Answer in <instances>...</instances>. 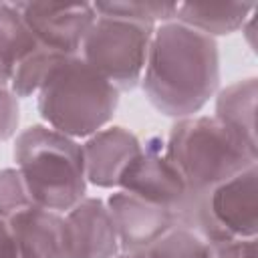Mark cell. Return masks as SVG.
<instances>
[{
  "mask_svg": "<svg viewBox=\"0 0 258 258\" xmlns=\"http://www.w3.org/2000/svg\"><path fill=\"white\" fill-rule=\"evenodd\" d=\"M139 87L165 117L177 121L198 115L220 91L216 38L175 20L157 24Z\"/></svg>",
  "mask_w": 258,
  "mask_h": 258,
  "instance_id": "cell-1",
  "label": "cell"
},
{
  "mask_svg": "<svg viewBox=\"0 0 258 258\" xmlns=\"http://www.w3.org/2000/svg\"><path fill=\"white\" fill-rule=\"evenodd\" d=\"M12 155L34 206L67 214L87 198L81 141L34 123L16 135Z\"/></svg>",
  "mask_w": 258,
  "mask_h": 258,
  "instance_id": "cell-2",
  "label": "cell"
},
{
  "mask_svg": "<svg viewBox=\"0 0 258 258\" xmlns=\"http://www.w3.org/2000/svg\"><path fill=\"white\" fill-rule=\"evenodd\" d=\"M119 91L79 54L64 56L36 93L44 125L77 141L105 129L119 107Z\"/></svg>",
  "mask_w": 258,
  "mask_h": 258,
  "instance_id": "cell-3",
  "label": "cell"
},
{
  "mask_svg": "<svg viewBox=\"0 0 258 258\" xmlns=\"http://www.w3.org/2000/svg\"><path fill=\"white\" fill-rule=\"evenodd\" d=\"M165 155L181 173L187 191L210 194L216 185L258 163L212 115L177 119L165 139Z\"/></svg>",
  "mask_w": 258,
  "mask_h": 258,
  "instance_id": "cell-4",
  "label": "cell"
},
{
  "mask_svg": "<svg viewBox=\"0 0 258 258\" xmlns=\"http://www.w3.org/2000/svg\"><path fill=\"white\" fill-rule=\"evenodd\" d=\"M153 30V24L97 16L81 44L79 56L119 93H129L141 83Z\"/></svg>",
  "mask_w": 258,
  "mask_h": 258,
  "instance_id": "cell-5",
  "label": "cell"
},
{
  "mask_svg": "<svg viewBox=\"0 0 258 258\" xmlns=\"http://www.w3.org/2000/svg\"><path fill=\"white\" fill-rule=\"evenodd\" d=\"M36 42L56 54L77 56L97 20L91 2H14Z\"/></svg>",
  "mask_w": 258,
  "mask_h": 258,
  "instance_id": "cell-6",
  "label": "cell"
},
{
  "mask_svg": "<svg viewBox=\"0 0 258 258\" xmlns=\"http://www.w3.org/2000/svg\"><path fill=\"white\" fill-rule=\"evenodd\" d=\"M117 189L173 212L187 187L177 167L165 155V139L153 135L141 141V151L123 171Z\"/></svg>",
  "mask_w": 258,
  "mask_h": 258,
  "instance_id": "cell-7",
  "label": "cell"
},
{
  "mask_svg": "<svg viewBox=\"0 0 258 258\" xmlns=\"http://www.w3.org/2000/svg\"><path fill=\"white\" fill-rule=\"evenodd\" d=\"M105 204L111 212L121 252H143L175 228V216L169 208L149 204L127 191L115 189Z\"/></svg>",
  "mask_w": 258,
  "mask_h": 258,
  "instance_id": "cell-8",
  "label": "cell"
},
{
  "mask_svg": "<svg viewBox=\"0 0 258 258\" xmlns=\"http://www.w3.org/2000/svg\"><path fill=\"white\" fill-rule=\"evenodd\" d=\"M210 206L216 222L230 238L258 236V163L210 191Z\"/></svg>",
  "mask_w": 258,
  "mask_h": 258,
  "instance_id": "cell-9",
  "label": "cell"
},
{
  "mask_svg": "<svg viewBox=\"0 0 258 258\" xmlns=\"http://www.w3.org/2000/svg\"><path fill=\"white\" fill-rule=\"evenodd\" d=\"M141 151L139 137L121 125H107L83 141L87 183L101 189H117L119 179Z\"/></svg>",
  "mask_w": 258,
  "mask_h": 258,
  "instance_id": "cell-10",
  "label": "cell"
},
{
  "mask_svg": "<svg viewBox=\"0 0 258 258\" xmlns=\"http://www.w3.org/2000/svg\"><path fill=\"white\" fill-rule=\"evenodd\" d=\"M73 258H115L121 252L105 200L87 196L64 214Z\"/></svg>",
  "mask_w": 258,
  "mask_h": 258,
  "instance_id": "cell-11",
  "label": "cell"
},
{
  "mask_svg": "<svg viewBox=\"0 0 258 258\" xmlns=\"http://www.w3.org/2000/svg\"><path fill=\"white\" fill-rule=\"evenodd\" d=\"M8 222L20 258H73L64 214L32 206Z\"/></svg>",
  "mask_w": 258,
  "mask_h": 258,
  "instance_id": "cell-12",
  "label": "cell"
},
{
  "mask_svg": "<svg viewBox=\"0 0 258 258\" xmlns=\"http://www.w3.org/2000/svg\"><path fill=\"white\" fill-rule=\"evenodd\" d=\"M214 119L250 153L258 155L256 139V105H258V79H240L216 93Z\"/></svg>",
  "mask_w": 258,
  "mask_h": 258,
  "instance_id": "cell-13",
  "label": "cell"
},
{
  "mask_svg": "<svg viewBox=\"0 0 258 258\" xmlns=\"http://www.w3.org/2000/svg\"><path fill=\"white\" fill-rule=\"evenodd\" d=\"M256 8V2H179L175 22L218 38L238 32Z\"/></svg>",
  "mask_w": 258,
  "mask_h": 258,
  "instance_id": "cell-14",
  "label": "cell"
},
{
  "mask_svg": "<svg viewBox=\"0 0 258 258\" xmlns=\"http://www.w3.org/2000/svg\"><path fill=\"white\" fill-rule=\"evenodd\" d=\"M179 2H163V0H123V2H93L97 16H113L125 18L145 24H163L175 20Z\"/></svg>",
  "mask_w": 258,
  "mask_h": 258,
  "instance_id": "cell-15",
  "label": "cell"
},
{
  "mask_svg": "<svg viewBox=\"0 0 258 258\" xmlns=\"http://www.w3.org/2000/svg\"><path fill=\"white\" fill-rule=\"evenodd\" d=\"M62 58H64L62 54H56V52H52V50H48L44 46H38L34 52H30L24 60H20L14 67L8 89L18 99L36 97V93L40 91V87H42L44 79L48 77V73Z\"/></svg>",
  "mask_w": 258,
  "mask_h": 258,
  "instance_id": "cell-16",
  "label": "cell"
},
{
  "mask_svg": "<svg viewBox=\"0 0 258 258\" xmlns=\"http://www.w3.org/2000/svg\"><path fill=\"white\" fill-rule=\"evenodd\" d=\"M147 258H210V242L196 232L175 226L145 250Z\"/></svg>",
  "mask_w": 258,
  "mask_h": 258,
  "instance_id": "cell-17",
  "label": "cell"
},
{
  "mask_svg": "<svg viewBox=\"0 0 258 258\" xmlns=\"http://www.w3.org/2000/svg\"><path fill=\"white\" fill-rule=\"evenodd\" d=\"M26 183L16 167L0 169V220H12L16 214L32 208Z\"/></svg>",
  "mask_w": 258,
  "mask_h": 258,
  "instance_id": "cell-18",
  "label": "cell"
},
{
  "mask_svg": "<svg viewBox=\"0 0 258 258\" xmlns=\"http://www.w3.org/2000/svg\"><path fill=\"white\" fill-rule=\"evenodd\" d=\"M20 99L6 87L0 89V141H8L18 135L20 125Z\"/></svg>",
  "mask_w": 258,
  "mask_h": 258,
  "instance_id": "cell-19",
  "label": "cell"
},
{
  "mask_svg": "<svg viewBox=\"0 0 258 258\" xmlns=\"http://www.w3.org/2000/svg\"><path fill=\"white\" fill-rule=\"evenodd\" d=\"M210 258H256V238H230L210 244Z\"/></svg>",
  "mask_w": 258,
  "mask_h": 258,
  "instance_id": "cell-20",
  "label": "cell"
},
{
  "mask_svg": "<svg viewBox=\"0 0 258 258\" xmlns=\"http://www.w3.org/2000/svg\"><path fill=\"white\" fill-rule=\"evenodd\" d=\"M0 258H20L14 232L6 220H0Z\"/></svg>",
  "mask_w": 258,
  "mask_h": 258,
  "instance_id": "cell-21",
  "label": "cell"
},
{
  "mask_svg": "<svg viewBox=\"0 0 258 258\" xmlns=\"http://www.w3.org/2000/svg\"><path fill=\"white\" fill-rule=\"evenodd\" d=\"M254 18H256V12H254V14L244 22V26L240 28V30H242V36L246 38V42H248V46H250L252 52L256 50V42H254V36H256V34H254Z\"/></svg>",
  "mask_w": 258,
  "mask_h": 258,
  "instance_id": "cell-22",
  "label": "cell"
},
{
  "mask_svg": "<svg viewBox=\"0 0 258 258\" xmlns=\"http://www.w3.org/2000/svg\"><path fill=\"white\" fill-rule=\"evenodd\" d=\"M10 79H12V64L0 52V89H6L10 85Z\"/></svg>",
  "mask_w": 258,
  "mask_h": 258,
  "instance_id": "cell-23",
  "label": "cell"
},
{
  "mask_svg": "<svg viewBox=\"0 0 258 258\" xmlns=\"http://www.w3.org/2000/svg\"><path fill=\"white\" fill-rule=\"evenodd\" d=\"M115 258H147V256L143 250V252H119Z\"/></svg>",
  "mask_w": 258,
  "mask_h": 258,
  "instance_id": "cell-24",
  "label": "cell"
}]
</instances>
